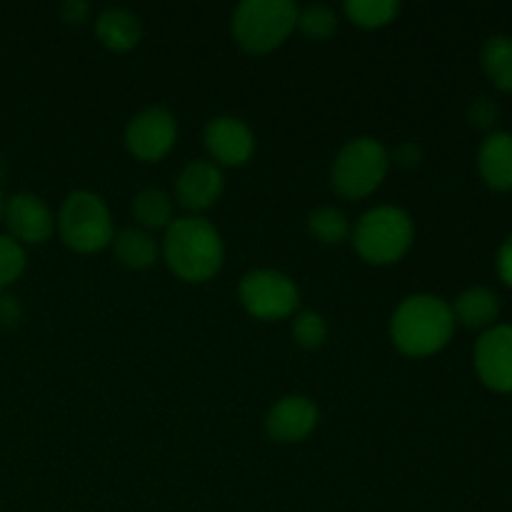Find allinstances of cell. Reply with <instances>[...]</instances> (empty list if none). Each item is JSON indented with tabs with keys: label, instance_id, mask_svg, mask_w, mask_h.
Listing matches in <instances>:
<instances>
[{
	"label": "cell",
	"instance_id": "8",
	"mask_svg": "<svg viewBox=\"0 0 512 512\" xmlns=\"http://www.w3.org/2000/svg\"><path fill=\"white\" fill-rule=\"evenodd\" d=\"M178 140V123L170 110L153 105L140 110L125 128V148L143 163H158L173 150Z\"/></svg>",
	"mask_w": 512,
	"mask_h": 512
},
{
	"label": "cell",
	"instance_id": "2",
	"mask_svg": "<svg viewBox=\"0 0 512 512\" xmlns=\"http://www.w3.org/2000/svg\"><path fill=\"white\" fill-rule=\"evenodd\" d=\"M455 315L440 295H408L390 318V340L408 358H430L453 340Z\"/></svg>",
	"mask_w": 512,
	"mask_h": 512
},
{
	"label": "cell",
	"instance_id": "16",
	"mask_svg": "<svg viewBox=\"0 0 512 512\" xmlns=\"http://www.w3.org/2000/svg\"><path fill=\"white\" fill-rule=\"evenodd\" d=\"M95 35L113 53H128L140 43L143 28H140L138 15L130 13V10L108 8L95 20Z\"/></svg>",
	"mask_w": 512,
	"mask_h": 512
},
{
	"label": "cell",
	"instance_id": "14",
	"mask_svg": "<svg viewBox=\"0 0 512 512\" xmlns=\"http://www.w3.org/2000/svg\"><path fill=\"white\" fill-rule=\"evenodd\" d=\"M478 170L483 183L495 193L512 190V133L495 130L480 143Z\"/></svg>",
	"mask_w": 512,
	"mask_h": 512
},
{
	"label": "cell",
	"instance_id": "21",
	"mask_svg": "<svg viewBox=\"0 0 512 512\" xmlns=\"http://www.w3.org/2000/svg\"><path fill=\"white\" fill-rule=\"evenodd\" d=\"M308 230L310 235H313L315 240H320L323 245H338L353 235L350 218L340 208H333V205L315 208L313 213L308 215Z\"/></svg>",
	"mask_w": 512,
	"mask_h": 512
},
{
	"label": "cell",
	"instance_id": "7",
	"mask_svg": "<svg viewBox=\"0 0 512 512\" xmlns=\"http://www.w3.org/2000/svg\"><path fill=\"white\" fill-rule=\"evenodd\" d=\"M240 303L258 320H285L300 305V290L293 278L273 268L250 270L240 280Z\"/></svg>",
	"mask_w": 512,
	"mask_h": 512
},
{
	"label": "cell",
	"instance_id": "27",
	"mask_svg": "<svg viewBox=\"0 0 512 512\" xmlns=\"http://www.w3.org/2000/svg\"><path fill=\"white\" fill-rule=\"evenodd\" d=\"M88 13L90 5L83 3V0H68V3H63V8H60L63 23H85Z\"/></svg>",
	"mask_w": 512,
	"mask_h": 512
},
{
	"label": "cell",
	"instance_id": "5",
	"mask_svg": "<svg viewBox=\"0 0 512 512\" xmlns=\"http://www.w3.org/2000/svg\"><path fill=\"white\" fill-rule=\"evenodd\" d=\"M390 168V153L378 138L360 135L340 148L330 170V185L345 200H363L383 185Z\"/></svg>",
	"mask_w": 512,
	"mask_h": 512
},
{
	"label": "cell",
	"instance_id": "4",
	"mask_svg": "<svg viewBox=\"0 0 512 512\" xmlns=\"http://www.w3.org/2000/svg\"><path fill=\"white\" fill-rule=\"evenodd\" d=\"M350 238L365 263L393 265L403 260L413 248L415 225L403 208L378 205L360 215Z\"/></svg>",
	"mask_w": 512,
	"mask_h": 512
},
{
	"label": "cell",
	"instance_id": "18",
	"mask_svg": "<svg viewBox=\"0 0 512 512\" xmlns=\"http://www.w3.org/2000/svg\"><path fill=\"white\" fill-rule=\"evenodd\" d=\"M133 218L138 220V225L148 233L153 230H168L170 223H173V200L165 190L160 188H145L140 190L133 198Z\"/></svg>",
	"mask_w": 512,
	"mask_h": 512
},
{
	"label": "cell",
	"instance_id": "10",
	"mask_svg": "<svg viewBox=\"0 0 512 512\" xmlns=\"http://www.w3.org/2000/svg\"><path fill=\"white\" fill-rule=\"evenodd\" d=\"M205 148L210 163L225 168H240L255 153V135L245 120L235 115H218L205 125Z\"/></svg>",
	"mask_w": 512,
	"mask_h": 512
},
{
	"label": "cell",
	"instance_id": "28",
	"mask_svg": "<svg viewBox=\"0 0 512 512\" xmlns=\"http://www.w3.org/2000/svg\"><path fill=\"white\" fill-rule=\"evenodd\" d=\"M20 318H23V310H20V305L15 303V298H0V325H5V328H15V325L20 323Z\"/></svg>",
	"mask_w": 512,
	"mask_h": 512
},
{
	"label": "cell",
	"instance_id": "11",
	"mask_svg": "<svg viewBox=\"0 0 512 512\" xmlns=\"http://www.w3.org/2000/svg\"><path fill=\"white\" fill-rule=\"evenodd\" d=\"M3 220L10 238L20 245H40L53 235L55 218L43 198L33 193H15L3 203Z\"/></svg>",
	"mask_w": 512,
	"mask_h": 512
},
{
	"label": "cell",
	"instance_id": "6",
	"mask_svg": "<svg viewBox=\"0 0 512 512\" xmlns=\"http://www.w3.org/2000/svg\"><path fill=\"white\" fill-rule=\"evenodd\" d=\"M58 233L63 243L75 253H100L108 245H113V215L98 193L75 190L60 205Z\"/></svg>",
	"mask_w": 512,
	"mask_h": 512
},
{
	"label": "cell",
	"instance_id": "20",
	"mask_svg": "<svg viewBox=\"0 0 512 512\" xmlns=\"http://www.w3.org/2000/svg\"><path fill=\"white\" fill-rule=\"evenodd\" d=\"M343 10L350 23L358 25V28L378 30L398 18L400 3L398 0H348Z\"/></svg>",
	"mask_w": 512,
	"mask_h": 512
},
{
	"label": "cell",
	"instance_id": "15",
	"mask_svg": "<svg viewBox=\"0 0 512 512\" xmlns=\"http://www.w3.org/2000/svg\"><path fill=\"white\" fill-rule=\"evenodd\" d=\"M450 308H453L455 323L470 330H483V333L498 325L500 318V298L485 285H473V288L463 290Z\"/></svg>",
	"mask_w": 512,
	"mask_h": 512
},
{
	"label": "cell",
	"instance_id": "30",
	"mask_svg": "<svg viewBox=\"0 0 512 512\" xmlns=\"http://www.w3.org/2000/svg\"><path fill=\"white\" fill-rule=\"evenodd\" d=\"M3 203L5 200H3V195H0V220H3Z\"/></svg>",
	"mask_w": 512,
	"mask_h": 512
},
{
	"label": "cell",
	"instance_id": "23",
	"mask_svg": "<svg viewBox=\"0 0 512 512\" xmlns=\"http://www.w3.org/2000/svg\"><path fill=\"white\" fill-rule=\"evenodd\" d=\"M293 340L305 350H318L328 340V323L320 313H300L293 320Z\"/></svg>",
	"mask_w": 512,
	"mask_h": 512
},
{
	"label": "cell",
	"instance_id": "26",
	"mask_svg": "<svg viewBox=\"0 0 512 512\" xmlns=\"http://www.w3.org/2000/svg\"><path fill=\"white\" fill-rule=\"evenodd\" d=\"M495 268H498V278L512 290V233L503 240L498 250V258H495Z\"/></svg>",
	"mask_w": 512,
	"mask_h": 512
},
{
	"label": "cell",
	"instance_id": "19",
	"mask_svg": "<svg viewBox=\"0 0 512 512\" xmlns=\"http://www.w3.org/2000/svg\"><path fill=\"white\" fill-rule=\"evenodd\" d=\"M480 65L500 93H512V35H493L485 40Z\"/></svg>",
	"mask_w": 512,
	"mask_h": 512
},
{
	"label": "cell",
	"instance_id": "22",
	"mask_svg": "<svg viewBox=\"0 0 512 512\" xmlns=\"http://www.w3.org/2000/svg\"><path fill=\"white\" fill-rule=\"evenodd\" d=\"M298 30L308 40H328L338 30V15L328 5H308L298 13Z\"/></svg>",
	"mask_w": 512,
	"mask_h": 512
},
{
	"label": "cell",
	"instance_id": "13",
	"mask_svg": "<svg viewBox=\"0 0 512 512\" xmlns=\"http://www.w3.org/2000/svg\"><path fill=\"white\" fill-rule=\"evenodd\" d=\"M318 405L305 395H285L270 408L265 430L278 443H300L318 428Z\"/></svg>",
	"mask_w": 512,
	"mask_h": 512
},
{
	"label": "cell",
	"instance_id": "12",
	"mask_svg": "<svg viewBox=\"0 0 512 512\" xmlns=\"http://www.w3.org/2000/svg\"><path fill=\"white\" fill-rule=\"evenodd\" d=\"M225 190L223 170L210 160H190L175 180V195L178 203L193 215L205 213L220 200Z\"/></svg>",
	"mask_w": 512,
	"mask_h": 512
},
{
	"label": "cell",
	"instance_id": "1",
	"mask_svg": "<svg viewBox=\"0 0 512 512\" xmlns=\"http://www.w3.org/2000/svg\"><path fill=\"white\" fill-rule=\"evenodd\" d=\"M165 263L185 283H208L225 263V245L218 228L200 215L175 218L163 238Z\"/></svg>",
	"mask_w": 512,
	"mask_h": 512
},
{
	"label": "cell",
	"instance_id": "17",
	"mask_svg": "<svg viewBox=\"0 0 512 512\" xmlns=\"http://www.w3.org/2000/svg\"><path fill=\"white\" fill-rule=\"evenodd\" d=\"M115 258L128 270H148L158 263L160 245L153 233L143 228H123L113 238Z\"/></svg>",
	"mask_w": 512,
	"mask_h": 512
},
{
	"label": "cell",
	"instance_id": "9",
	"mask_svg": "<svg viewBox=\"0 0 512 512\" xmlns=\"http://www.w3.org/2000/svg\"><path fill=\"white\" fill-rule=\"evenodd\" d=\"M480 383L493 393H512V325L498 323L485 330L473 350Z\"/></svg>",
	"mask_w": 512,
	"mask_h": 512
},
{
	"label": "cell",
	"instance_id": "24",
	"mask_svg": "<svg viewBox=\"0 0 512 512\" xmlns=\"http://www.w3.org/2000/svg\"><path fill=\"white\" fill-rule=\"evenodd\" d=\"M25 263L28 258H25L23 245L10 235H0V290L10 288L23 275Z\"/></svg>",
	"mask_w": 512,
	"mask_h": 512
},
{
	"label": "cell",
	"instance_id": "29",
	"mask_svg": "<svg viewBox=\"0 0 512 512\" xmlns=\"http://www.w3.org/2000/svg\"><path fill=\"white\" fill-rule=\"evenodd\" d=\"M420 158H423V150H420L418 143H403L395 150V163L403 165V168H415Z\"/></svg>",
	"mask_w": 512,
	"mask_h": 512
},
{
	"label": "cell",
	"instance_id": "25",
	"mask_svg": "<svg viewBox=\"0 0 512 512\" xmlns=\"http://www.w3.org/2000/svg\"><path fill=\"white\" fill-rule=\"evenodd\" d=\"M468 115H470V120H473L475 128L490 130L495 123H498L500 108L493 98H475L473 103H470Z\"/></svg>",
	"mask_w": 512,
	"mask_h": 512
},
{
	"label": "cell",
	"instance_id": "3",
	"mask_svg": "<svg viewBox=\"0 0 512 512\" xmlns=\"http://www.w3.org/2000/svg\"><path fill=\"white\" fill-rule=\"evenodd\" d=\"M300 8L290 0H243L233 13V38L245 53L268 55L298 28Z\"/></svg>",
	"mask_w": 512,
	"mask_h": 512
}]
</instances>
